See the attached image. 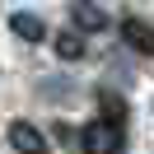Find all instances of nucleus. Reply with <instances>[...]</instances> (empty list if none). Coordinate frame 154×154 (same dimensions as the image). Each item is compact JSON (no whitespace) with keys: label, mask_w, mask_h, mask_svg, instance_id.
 I'll return each instance as SVG.
<instances>
[{"label":"nucleus","mask_w":154,"mask_h":154,"mask_svg":"<svg viewBox=\"0 0 154 154\" xmlns=\"http://www.w3.org/2000/svg\"><path fill=\"white\" fill-rule=\"evenodd\" d=\"M10 28L19 33L23 42H42V38H47V23H42L38 14H28V10H19V14H10Z\"/></svg>","instance_id":"39448f33"},{"label":"nucleus","mask_w":154,"mask_h":154,"mask_svg":"<svg viewBox=\"0 0 154 154\" xmlns=\"http://www.w3.org/2000/svg\"><path fill=\"white\" fill-rule=\"evenodd\" d=\"M10 145H14L19 154H47V149H51L47 135H42L33 122H14V126H10Z\"/></svg>","instance_id":"f03ea898"},{"label":"nucleus","mask_w":154,"mask_h":154,"mask_svg":"<svg viewBox=\"0 0 154 154\" xmlns=\"http://www.w3.org/2000/svg\"><path fill=\"white\" fill-rule=\"evenodd\" d=\"M70 19H75V28H79V33H98V28L107 23V14L98 10L94 0H70Z\"/></svg>","instance_id":"20e7f679"},{"label":"nucleus","mask_w":154,"mask_h":154,"mask_svg":"<svg viewBox=\"0 0 154 154\" xmlns=\"http://www.w3.org/2000/svg\"><path fill=\"white\" fill-rule=\"evenodd\" d=\"M122 42L135 47L140 56H154V23H145V19H122Z\"/></svg>","instance_id":"7ed1b4c3"},{"label":"nucleus","mask_w":154,"mask_h":154,"mask_svg":"<svg viewBox=\"0 0 154 154\" xmlns=\"http://www.w3.org/2000/svg\"><path fill=\"white\" fill-rule=\"evenodd\" d=\"M126 145V131L117 117H98V122H89L84 131H79V149L84 154H122Z\"/></svg>","instance_id":"f257e3e1"},{"label":"nucleus","mask_w":154,"mask_h":154,"mask_svg":"<svg viewBox=\"0 0 154 154\" xmlns=\"http://www.w3.org/2000/svg\"><path fill=\"white\" fill-rule=\"evenodd\" d=\"M56 56L61 61H79V56H84V33H79V28L56 33Z\"/></svg>","instance_id":"423d86ee"}]
</instances>
